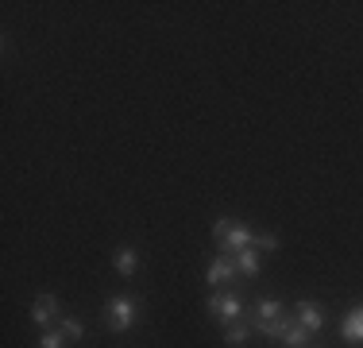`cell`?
<instances>
[{
  "label": "cell",
  "instance_id": "obj_9",
  "mask_svg": "<svg viewBox=\"0 0 363 348\" xmlns=\"http://www.w3.org/2000/svg\"><path fill=\"white\" fill-rule=\"evenodd\" d=\"M112 267H116L124 278L135 275V267H140V259H135V248H116L112 251Z\"/></svg>",
  "mask_w": 363,
  "mask_h": 348
},
{
  "label": "cell",
  "instance_id": "obj_11",
  "mask_svg": "<svg viewBox=\"0 0 363 348\" xmlns=\"http://www.w3.org/2000/svg\"><path fill=\"white\" fill-rule=\"evenodd\" d=\"M55 329H58V333L66 337V341H82V337H85V325H82V321H77V317H70V313H62Z\"/></svg>",
  "mask_w": 363,
  "mask_h": 348
},
{
  "label": "cell",
  "instance_id": "obj_1",
  "mask_svg": "<svg viewBox=\"0 0 363 348\" xmlns=\"http://www.w3.org/2000/svg\"><path fill=\"white\" fill-rule=\"evenodd\" d=\"M213 236H217L220 256H240L244 248H252V244H255V232L247 229L244 221H232V217H220V221L213 224Z\"/></svg>",
  "mask_w": 363,
  "mask_h": 348
},
{
  "label": "cell",
  "instance_id": "obj_4",
  "mask_svg": "<svg viewBox=\"0 0 363 348\" xmlns=\"http://www.w3.org/2000/svg\"><path fill=\"white\" fill-rule=\"evenodd\" d=\"M58 317H62V302H58L55 294H39L35 306H31V321L43 329H50V325H58Z\"/></svg>",
  "mask_w": 363,
  "mask_h": 348
},
{
  "label": "cell",
  "instance_id": "obj_7",
  "mask_svg": "<svg viewBox=\"0 0 363 348\" xmlns=\"http://www.w3.org/2000/svg\"><path fill=\"white\" fill-rule=\"evenodd\" d=\"M340 337L352 341V344H363V306H352L340 317Z\"/></svg>",
  "mask_w": 363,
  "mask_h": 348
},
{
  "label": "cell",
  "instance_id": "obj_5",
  "mask_svg": "<svg viewBox=\"0 0 363 348\" xmlns=\"http://www.w3.org/2000/svg\"><path fill=\"white\" fill-rule=\"evenodd\" d=\"M236 275H240V267H236V256H217L209 267H205V283H209V286L232 283Z\"/></svg>",
  "mask_w": 363,
  "mask_h": 348
},
{
  "label": "cell",
  "instance_id": "obj_10",
  "mask_svg": "<svg viewBox=\"0 0 363 348\" xmlns=\"http://www.w3.org/2000/svg\"><path fill=\"white\" fill-rule=\"evenodd\" d=\"M252 333H255V329L247 325V321H236V325H228V329H224V344H228V348H244Z\"/></svg>",
  "mask_w": 363,
  "mask_h": 348
},
{
  "label": "cell",
  "instance_id": "obj_12",
  "mask_svg": "<svg viewBox=\"0 0 363 348\" xmlns=\"http://www.w3.org/2000/svg\"><path fill=\"white\" fill-rule=\"evenodd\" d=\"M236 267H240V275H247V278H255L259 275V248H244L236 256Z\"/></svg>",
  "mask_w": 363,
  "mask_h": 348
},
{
  "label": "cell",
  "instance_id": "obj_3",
  "mask_svg": "<svg viewBox=\"0 0 363 348\" xmlns=\"http://www.w3.org/2000/svg\"><path fill=\"white\" fill-rule=\"evenodd\" d=\"M209 313L220 321V325H236V321L244 317V302H240L236 294H213V298H209Z\"/></svg>",
  "mask_w": 363,
  "mask_h": 348
},
{
  "label": "cell",
  "instance_id": "obj_13",
  "mask_svg": "<svg viewBox=\"0 0 363 348\" xmlns=\"http://www.w3.org/2000/svg\"><path fill=\"white\" fill-rule=\"evenodd\" d=\"M309 337H313V333H309L306 325H298V321H294L290 333L282 337V344H286V348H309Z\"/></svg>",
  "mask_w": 363,
  "mask_h": 348
},
{
  "label": "cell",
  "instance_id": "obj_14",
  "mask_svg": "<svg viewBox=\"0 0 363 348\" xmlns=\"http://www.w3.org/2000/svg\"><path fill=\"white\" fill-rule=\"evenodd\" d=\"M39 348H66V337L58 333V329H47V333L39 337Z\"/></svg>",
  "mask_w": 363,
  "mask_h": 348
},
{
  "label": "cell",
  "instance_id": "obj_8",
  "mask_svg": "<svg viewBox=\"0 0 363 348\" xmlns=\"http://www.w3.org/2000/svg\"><path fill=\"white\" fill-rule=\"evenodd\" d=\"M282 313H286V306H282L279 298H259L255 310H252V317H255V321H279Z\"/></svg>",
  "mask_w": 363,
  "mask_h": 348
},
{
  "label": "cell",
  "instance_id": "obj_6",
  "mask_svg": "<svg viewBox=\"0 0 363 348\" xmlns=\"http://www.w3.org/2000/svg\"><path fill=\"white\" fill-rule=\"evenodd\" d=\"M294 317H298V325H306L309 333H321L325 329V310L317 306V302H309V298H301L298 306H294Z\"/></svg>",
  "mask_w": 363,
  "mask_h": 348
},
{
  "label": "cell",
  "instance_id": "obj_2",
  "mask_svg": "<svg viewBox=\"0 0 363 348\" xmlns=\"http://www.w3.org/2000/svg\"><path fill=\"white\" fill-rule=\"evenodd\" d=\"M135 317H140V306H135L132 298H124V294H116V298L105 302V325L112 333H128V329L135 325Z\"/></svg>",
  "mask_w": 363,
  "mask_h": 348
},
{
  "label": "cell",
  "instance_id": "obj_15",
  "mask_svg": "<svg viewBox=\"0 0 363 348\" xmlns=\"http://www.w3.org/2000/svg\"><path fill=\"white\" fill-rule=\"evenodd\" d=\"M252 248H259V251H274L279 248V236H271V232H263V236H255V244Z\"/></svg>",
  "mask_w": 363,
  "mask_h": 348
}]
</instances>
